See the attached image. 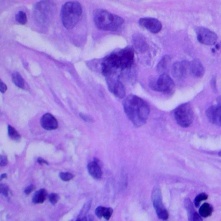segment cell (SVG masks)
Here are the masks:
<instances>
[{"label":"cell","mask_w":221,"mask_h":221,"mask_svg":"<svg viewBox=\"0 0 221 221\" xmlns=\"http://www.w3.org/2000/svg\"><path fill=\"white\" fill-rule=\"evenodd\" d=\"M221 106L218 104L212 106L207 110L206 115L209 121L218 126L221 125Z\"/></svg>","instance_id":"obj_12"},{"label":"cell","mask_w":221,"mask_h":221,"mask_svg":"<svg viewBox=\"0 0 221 221\" xmlns=\"http://www.w3.org/2000/svg\"><path fill=\"white\" fill-rule=\"evenodd\" d=\"M134 43L135 47L140 51H143L146 48V44L142 36L137 35L134 37Z\"/></svg>","instance_id":"obj_22"},{"label":"cell","mask_w":221,"mask_h":221,"mask_svg":"<svg viewBox=\"0 0 221 221\" xmlns=\"http://www.w3.org/2000/svg\"><path fill=\"white\" fill-rule=\"evenodd\" d=\"M0 193L5 197L8 195V188L4 184H1L0 186Z\"/></svg>","instance_id":"obj_29"},{"label":"cell","mask_w":221,"mask_h":221,"mask_svg":"<svg viewBox=\"0 0 221 221\" xmlns=\"http://www.w3.org/2000/svg\"><path fill=\"white\" fill-rule=\"evenodd\" d=\"M59 176L60 178L64 181H68L74 178V176L72 174L68 172H60Z\"/></svg>","instance_id":"obj_27"},{"label":"cell","mask_w":221,"mask_h":221,"mask_svg":"<svg viewBox=\"0 0 221 221\" xmlns=\"http://www.w3.org/2000/svg\"><path fill=\"white\" fill-rule=\"evenodd\" d=\"M80 116L82 119L85 121L88 122L92 121V119L90 118L89 117L87 116H85L84 114H81Z\"/></svg>","instance_id":"obj_33"},{"label":"cell","mask_w":221,"mask_h":221,"mask_svg":"<svg viewBox=\"0 0 221 221\" xmlns=\"http://www.w3.org/2000/svg\"><path fill=\"white\" fill-rule=\"evenodd\" d=\"M208 198L207 195L205 193L202 192L197 195L194 200V204L195 207H199L201 201L207 200Z\"/></svg>","instance_id":"obj_26"},{"label":"cell","mask_w":221,"mask_h":221,"mask_svg":"<svg viewBox=\"0 0 221 221\" xmlns=\"http://www.w3.org/2000/svg\"><path fill=\"white\" fill-rule=\"evenodd\" d=\"M108 85L110 91L117 97L122 98L125 97V91L122 83L113 77L108 78Z\"/></svg>","instance_id":"obj_10"},{"label":"cell","mask_w":221,"mask_h":221,"mask_svg":"<svg viewBox=\"0 0 221 221\" xmlns=\"http://www.w3.org/2000/svg\"><path fill=\"white\" fill-rule=\"evenodd\" d=\"M174 83L171 77L165 73L162 74L152 87L159 91L168 92L172 91Z\"/></svg>","instance_id":"obj_8"},{"label":"cell","mask_w":221,"mask_h":221,"mask_svg":"<svg viewBox=\"0 0 221 221\" xmlns=\"http://www.w3.org/2000/svg\"><path fill=\"white\" fill-rule=\"evenodd\" d=\"M47 196V193L46 190L44 188L41 189L34 193L32 198V201L35 204L43 203Z\"/></svg>","instance_id":"obj_20"},{"label":"cell","mask_w":221,"mask_h":221,"mask_svg":"<svg viewBox=\"0 0 221 221\" xmlns=\"http://www.w3.org/2000/svg\"><path fill=\"white\" fill-rule=\"evenodd\" d=\"M113 212V210L111 208L102 206L97 207L95 210V214L98 218L103 217L107 220L110 219Z\"/></svg>","instance_id":"obj_18"},{"label":"cell","mask_w":221,"mask_h":221,"mask_svg":"<svg viewBox=\"0 0 221 221\" xmlns=\"http://www.w3.org/2000/svg\"><path fill=\"white\" fill-rule=\"evenodd\" d=\"M123 106L127 117L135 126L141 127L146 122L150 108L141 98L133 94L129 95L123 101Z\"/></svg>","instance_id":"obj_1"},{"label":"cell","mask_w":221,"mask_h":221,"mask_svg":"<svg viewBox=\"0 0 221 221\" xmlns=\"http://www.w3.org/2000/svg\"><path fill=\"white\" fill-rule=\"evenodd\" d=\"M213 211L212 206L209 203H205L200 207L199 212L201 217L207 218L211 216Z\"/></svg>","instance_id":"obj_21"},{"label":"cell","mask_w":221,"mask_h":221,"mask_svg":"<svg viewBox=\"0 0 221 221\" xmlns=\"http://www.w3.org/2000/svg\"><path fill=\"white\" fill-rule=\"evenodd\" d=\"M87 169L89 174L94 178L99 179L102 175L101 168L96 159L89 162L88 164Z\"/></svg>","instance_id":"obj_17"},{"label":"cell","mask_w":221,"mask_h":221,"mask_svg":"<svg viewBox=\"0 0 221 221\" xmlns=\"http://www.w3.org/2000/svg\"><path fill=\"white\" fill-rule=\"evenodd\" d=\"M134 54L132 49L126 47L114 52L108 56L102 63L104 75L108 77L118 70L130 68L134 61Z\"/></svg>","instance_id":"obj_2"},{"label":"cell","mask_w":221,"mask_h":221,"mask_svg":"<svg viewBox=\"0 0 221 221\" xmlns=\"http://www.w3.org/2000/svg\"><path fill=\"white\" fill-rule=\"evenodd\" d=\"M7 177V175L5 173L1 175L0 178V180L1 181L3 178H6Z\"/></svg>","instance_id":"obj_35"},{"label":"cell","mask_w":221,"mask_h":221,"mask_svg":"<svg viewBox=\"0 0 221 221\" xmlns=\"http://www.w3.org/2000/svg\"><path fill=\"white\" fill-rule=\"evenodd\" d=\"M50 4L48 1H41L36 7L35 12L36 16L40 20V21L43 22V23L46 21L49 15Z\"/></svg>","instance_id":"obj_11"},{"label":"cell","mask_w":221,"mask_h":221,"mask_svg":"<svg viewBox=\"0 0 221 221\" xmlns=\"http://www.w3.org/2000/svg\"><path fill=\"white\" fill-rule=\"evenodd\" d=\"M17 22L22 24H24L27 22V17L26 13L24 11H19L15 16Z\"/></svg>","instance_id":"obj_25"},{"label":"cell","mask_w":221,"mask_h":221,"mask_svg":"<svg viewBox=\"0 0 221 221\" xmlns=\"http://www.w3.org/2000/svg\"><path fill=\"white\" fill-rule=\"evenodd\" d=\"M197 39L201 43L207 45H214L217 39L216 34L205 27H199L196 29Z\"/></svg>","instance_id":"obj_7"},{"label":"cell","mask_w":221,"mask_h":221,"mask_svg":"<svg viewBox=\"0 0 221 221\" xmlns=\"http://www.w3.org/2000/svg\"><path fill=\"white\" fill-rule=\"evenodd\" d=\"M184 205L187 212L189 221H201L203 220L199 214L195 211L193 204L189 198L185 199Z\"/></svg>","instance_id":"obj_16"},{"label":"cell","mask_w":221,"mask_h":221,"mask_svg":"<svg viewBox=\"0 0 221 221\" xmlns=\"http://www.w3.org/2000/svg\"><path fill=\"white\" fill-rule=\"evenodd\" d=\"M49 199L50 203L53 205H54L58 201L59 196L57 193H52L49 195Z\"/></svg>","instance_id":"obj_28"},{"label":"cell","mask_w":221,"mask_h":221,"mask_svg":"<svg viewBox=\"0 0 221 221\" xmlns=\"http://www.w3.org/2000/svg\"><path fill=\"white\" fill-rule=\"evenodd\" d=\"M93 17L96 27L102 31H117L124 22L121 17L102 9L95 10L93 12Z\"/></svg>","instance_id":"obj_3"},{"label":"cell","mask_w":221,"mask_h":221,"mask_svg":"<svg viewBox=\"0 0 221 221\" xmlns=\"http://www.w3.org/2000/svg\"><path fill=\"white\" fill-rule=\"evenodd\" d=\"M8 134L11 139L16 141H19L21 138V136L18 132L10 125L8 126Z\"/></svg>","instance_id":"obj_24"},{"label":"cell","mask_w":221,"mask_h":221,"mask_svg":"<svg viewBox=\"0 0 221 221\" xmlns=\"http://www.w3.org/2000/svg\"><path fill=\"white\" fill-rule=\"evenodd\" d=\"M153 205L158 218L165 220L169 217V214L162 202L161 190L159 187L156 186L153 189L152 194Z\"/></svg>","instance_id":"obj_6"},{"label":"cell","mask_w":221,"mask_h":221,"mask_svg":"<svg viewBox=\"0 0 221 221\" xmlns=\"http://www.w3.org/2000/svg\"><path fill=\"white\" fill-rule=\"evenodd\" d=\"M0 166H4L7 165L8 163L7 157L5 155H0Z\"/></svg>","instance_id":"obj_30"},{"label":"cell","mask_w":221,"mask_h":221,"mask_svg":"<svg viewBox=\"0 0 221 221\" xmlns=\"http://www.w3.org/2000/svg\"><path fill=\"white\" fill-rule=\"evenodd\" d=\"M188 70L191 73L197 77H201L204 74L205 70L201 61L195 59L189 62Z\"/></svg>","instance_id":"obj_15"},{"label":"cell","mask_w":221,"mask_h":221,"mask_svg":"<svg viewBox=\"0 0 221 221\" xmlns=\"http://www.w3.org/2000/svg\"><path fill=\"white\" fill-rule=\"evenodd\" d=\"M139 23L141 26L154 33L160 32L162 28L161 22L158 19L153 18H141L139 20Z\"/></svg>","instance_id":"obj_9"},{"label":"cell","mask_w":221,"mask_h":221,"mask_svg":"<svg viewBox=\"0 0 221 221\" xmlns=\"http://www.w3.org/2000/svg\"><path fill=\"white\" fill-rule=\"evenodd\" d=\"M189 62L182 61L177 62L172 66L171 73L172 75L176 78L182 77L188 69Z\"/></svg>","instance_id":"obj_14"},{"label":"cell","mask_w":221,"mask_h":221,"mask_svg":"<svg viewBox=\"0 0 221 221\" xmlns=\"http://www.w3.org/2000/svg\"><path fill=\"white\" fill-rule=\"evenodd\" d=\"M40 123L42 127L47 130L56 129L58 126L57 119L49 113H45L42 116L40 120Z\"/></svg>","instance_id":"obj_13"},{"label":"cell","mask_w":221,"mask_h":221,"mask_svg":"<svg viewBox=\"0 0 221 221\" xmlns=\"http://www.w3.org/2000/svg\"><path fill=\"white\" fill-rule=\"evenodd\" d=\"M12 80L14 83L18 87L23 88L24 87V80L18 73L15 72L13 74Z\"/></svg>","instance_id":"obj_23"},{"label":"cell","mask_w":221,"mask_h":221,"mask_svg":"<svg viewBox=\"0 0 221 221\" xmlns=\"http://www.w3.org/2000/svg\"><path fill=\"white\" fill-rule=\"evenodd\" d=\"M34 189V186L32 184L30 185L27 186L24 190V193L26 195L29 194Z\"/></svg>","instance_id":"obj_31"},{"label":"cell","mask_w":221,"mask_h":221,"mask_svg":"<svg viewBox=\"0 0 221 221\" xmlns=\"http://www.w3.org/2000/svg\"><path fill=\"white\" fill-rule=\"evenodd\" d=\"M171 60L170 57L165 55L162 58L159 62L157 66L158 71L162 74L165 73L169 69L171 64Z\"/></svg>","instance_id":"obj_19"},{"label":"cell","mask_w":221,"mask_h":221,"mask_svg":"<svg viewBox=\"0 0 221 221\" xmlns=\"http://www.w3.org/2000/svg\"><path fill=\"white\" fill-rule=\"evenodd\" d=\"M37 162L40 164L44 163L47 165H48V163L45 160L41 157H39L37 159Z\"/></svg>","instance_id":"obj_34"},{"label":"cell","mask_w":221,"mask_h":221,"mask_svg":"<svg viewBox=\"0 0 221 221\" xmlns=\"http://www.w3.org/2000/svg\"><path fill=\"white\" fill-rule=\"evenodd\" d=\"M174 116L178 124L184 127H188L193 119V113L190 105L187 103L178 106L175 110Z\"/></svg>","instance_id":"obj_5"},{"label":"cell","mask_w":221,"mask_h":221,"mask_svg":"<svg viewBox=\"0 0 221 221\" xmlns=\"http://www.w3.org/2000/svg\"><path fill=\"white\" fill-rule=\"evenodd\" d=\"M82 13V6L78 2L69 1L64 3L60 13L63 26L68 29L73 28L80 20Z\"/></svg>","instance_id":"obj_4"},{"label":"cell","mask_w":221,"mask_h":221,"mask_svg":"<svg viewBox=\"0 0 221 221\" xmlns=\"http://www.w3.org/2000/svg\"><path fill=\"white\" fill-rule=\"evenodd\" d=\"M7 89V86L5 84L3 81H0V90L2 93H4L6 91Z\"/></svg>","instance_id":"obj_32"}]
</instances>
